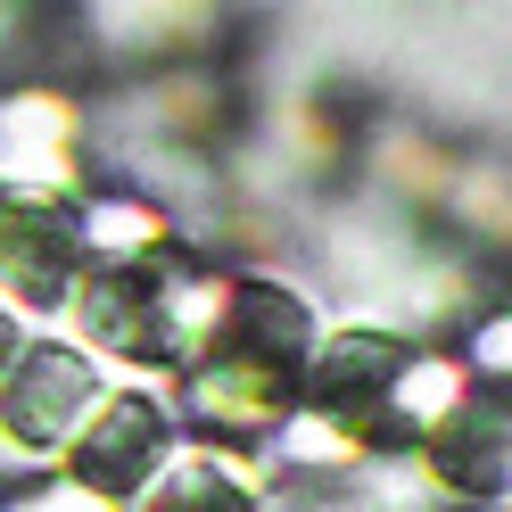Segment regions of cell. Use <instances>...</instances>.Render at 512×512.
I'll list each match as a JSON object with an SVG mask.
<instances>
[{
    "instance_id": "6da1fadb",
    "label": "cell",
    "mask_w": 512,
    "mask_h": 512,
    "mask_svg": "<svg viewBox=\"0 0 512 512\" xmlns=\"http://www.w3.org/2000/svg\"><path fill=\"white\" fill-rule=\"evenodd\" d=\"M91 405H100V364L67 339H25L0 372V455L58 463Z\"/></svg>"
},
{
    "instance_id": "7a4b0ae2",
    "label": "cell",
    "mask_w": 512,
    "mask_h": 512,
    "mask_svg": "<svg viewBox=\"0 0 512 512\" xmlns=\"http://www.w3.org/2000/svg\"><path fill=\"white\" fill-rule=\"evenodd\" d=\"M166 455H174V405L149 397V389H100V405H91L83 430L67 438L58 471L83 479V488L108 496V504H133Z\"/></svg>"
},
{
    "instance_id": "3957f363",
    "label": "cell",
    "mask_w": 512,
    "mask_h": 512,
    "mask_svg": "<svg viewBox=\"0 0 512 512\" xmlns=\"http://www.w3.org/2000/svg\"><path fill=\"white\" fill-rule=\"evenodd\" d=\"M75 166H83V108L50 75L0 83V199L67 207Z\"/></svg>"
},
{
    "instance_id": "277c9868",
    "label": "cell",
    "mask_w": 512,
    "mask_h": 512,
    "mask_svg": "<svg viewBox=\"0 0 512 512\" xmlns=\"http://www.w3.org/2000/svg\"><path fill=\"white\" fill-rule=\"evenodd\" d=\"M75 273H83V248H75L67 207H50V199H0V298L50 314V306H67Z\"/></svg>"
},
{
    "instance_id": "5b68a950",
    "label": "cell",
    "mask_w": 512,
    "mask_h": 512,
    "mask_svg": "<svg viewBox=\"0 0 512 512\" xmlns=\"http://www.w3.org/2000/svg\"><path fill=\"white\" fill-rule=\"evenodd\" d=\"M124 512H256V471L223 446H174Z\"/></svg>"
},
{
    "instance_id": "8992f818",
    "label": "cell",
    "mask_w": 512,
    "mask_h": 512,
    "mask_svg": "<svg viewBox=\"0 0 512 512\" xmlns=\"http://www.w3.org/2000/svg\"><path fill=\"white\" fill-rule=\"evenodd\" d=\"M438 479L463 496H496L512 479V405H455L438 422Z\"/></svg>"
},
{
    "instance_id": "52a82bcc",
    "label": "cell",
    "mask_w": 512,
    "mask_h": 512,
    "mask_svg": "<svg viewBox=\"0 0 512 512\" xmlns=\"http://www.w3.org/2000/svg\"><path fill=\"white\" fill-rule=\"evenodd\" d=\"M199 0H75V17L100 34L108 50H166Z\"/></svg>"
},
{
    "instance_id": "ba28073f",
    "label": "cell",
    "mask_w": 512,
    "mask_h": 512,
    "mask_svg": "<svg viewBox=\"0 0 512 512\" xmlns=\"http://www.w3.org/2000/svg\"><path fill=\"white\" fill-rule=\"evenodd\" d=\"M0 512H124V504L91 496L67 471H34V479H9V488H0Z\"/></svg>"
},
{
    "instance_id": "9c48e42d",
    "label": "cell",
    "mask_w": 512,
    "mask_h": 512,
    "mask_svg": "<svg viewBox=\"0 0 512 512\" xmlns=\"http://www.w3.org/2000/svg\"><path fill=\"white\" fill-rule=\"evenodd\" d=\"M479 364H488V372H512V323H488V331H479Z\"/></svg>"
},
{
    "instance_id": "30bf717a",
    "label": "cell",
    "mask_w": 512,
    "mask_h": 512,
    "mask_svg": "<svg viewBox=\"0 0 512 512\" xmlns=\"http://www.w3.org/2000/svg\"><path fill=\"white\" fill-rule=\"evenodd\" d=\"M17 347H25V331H17V314H9V306H0V372H9V364H17Z\"/></svg>"
}]
</instances>
